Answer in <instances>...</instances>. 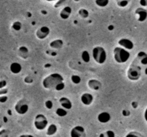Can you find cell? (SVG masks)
<instances>
[{
	"label": "cell",
	"mask_w": 147,
	"mask_h": 137,
	"mask_svg": "<svg viewBox=\"0 0 147 137\" xmlns=\"http://www.w3.org/2000/svg\"><path fill=\"white\" fill-rule=\"evenodd\" d=\"M64 82V78L58 73H53L43 79L42 86L46 89H55L57 85Z\"/></svg>",
	"instance_id": "6da1fadb"
},
{
	"label": "cell",
	"mask_w": 147,
	"mask_h": 137,
	"mask_svg": "<svg viewBox=\"0 0 147 137\" xmlns=\"http://www.w3.org/2000/svg\"><path fill=\"white\" fill-rule=\"evenodd\" d=\"M131 54L129 50L121 47H117L113 49V58L119 64H124L129 61Z\"/></svg>",
	"instance_id": "7a4b0ae2"
},
{
	"label": "cell",
	"mask_w": 147,
	"mask_h": 137,
	"mask_svg": "<svg viewBox=\"0 0 147 137\" xmlns=\"http://www.w3.org/2000/svg\"><path fill=\"white\" fill-rule=\"evenodd\" d=\"M92 56L97 64H103L107 59V53L103 47L98 46L92 50Z\"/></svg>",
	"instance_id": "3957f363"
},
{
	"label": "cell",
	"mask_w": 147,
	"mask_h": 137,
	"mask_svg": "<svg viewBox=\"0 0 147 137\" xmlns=\"http://www.w3.org/2000/svg\"><path fill=\"white\" fill-rule=\"evenodd\" d=\"M142 75V68L135 64H132L127 71V77L131 81H137Z\"/></svg>",
	"instance_id": "277c9868"
},
{
	"label": "cell",
	"mask_w": 147,
	"mask_h": 137,
	"mask_svg": "<svg viewBox=\"0 0 147 137\" xmlns=\"http://www.w3.org/2000/svg\"><path fill=\"white\" fill-rule=\"evenodd\" d=\"M34 127L39 131H42L48 126V120L42 114H39L34 118Z\"/></svg>",
	"instance_id": "5b68a950"
},
{
	"label": "cell",
	"mask_w": 147,
	"mask_h": 137,
	"mask_svg": "<svg viewBox=\"0 0 147 137\" xmlns=\"http://www.w3.org/2000/svg\"><path fill=\"white\" fill-rule=\"evenodd\" d=\"M14 110L19 115H24L29 111V105L24 99H21L14 106Z\"/></svg>",
	"instance_id": "8992f818"
},
{
	"label": "cell",
	"mask_w": 147,
	"mask_h": 137,
	"mask_svg": "<svg viewBox=\"0 0 147 137\" xmlns=\"http://www.w3.org/2000/svg\"><path fill=\"white\" fill-rule=\"evenodd\" d=\"M70 137H86V130L82 126H76L70 131Z\"/></svg>",
	"instance_id": "52a82bcc"
},
{
	"label": "cell",
	"mask_w": 147,
	"mask_h": 137,
	"mask_svg": "<svg viewBox=\"0 0 147 137\" xmlns=\"http://www.w3.org/2000/svg\"><path fill=\"white\" fill-rule=\"evenodd\" d=\"M50 29L48 27H46V26H42L40 28H39L36 31V37H37V39L40 40H43L45 38H47L48 37V35L50 34Z\"/></svg>",
	"instance_id": "ba28073f"
},
{
	"label": "cell",
	"mask_w": 147,
	"mask_h": 137,
	"mask_svg": "<svg viewBox=\"0 0 147 137\" xmlns=\"http://www.w3.org/2000/svg\"><path fill=\"white\" fill-rule=\"evenodd\" d=\"M118 44H119V46L127 50H132L134 47V44L133 41L126 38L120 39L118 41Z\"/></svg>",
	"instance_id": "9c48e42d"
},
{
	"label": "cell",
	"mask_w": 147,
	"mask_h": 137,
	"mask_svg": "<svg viewBox=\"0 0 147 137\" xmlns=\"http://www.w3.org/2000/svg\"><path fill=\"white\" fill-rule=\"evenodd\" d=\"M135 14L136 16V19L139 22H143V21H146L147 19V11L142 7L136 9L135 11Z\"/></svg>",
	"instance_id": "30bf717a"
},
{
	"label": "cell",
	"mask_w": 147,
	"mask_h": 137,
	"mask_svg": "<svg viewBox=\"0 0 147 137\" xmlns=\"http://www.w3.org/2000/svg\"><path fill=\"white\" fill-rule=\"evenodd\" d=\"M94 97L90 93H84L80 96V101L85 106H90L93 103Z\"/></svg>",
	"instance_id": "8fae6325"
},
{
	"label": "cell",
	"mask_w": 147,
	"mask_h": 137,
	"mask_svg": "<svg viewBox=\"0 0 147 137\" xmlns=\"http://www.w3.org/2000/svg\"><path fill=\"white\" fill-rule=\"evenodd\" d=\"M111 119V114L107 111H103L98 115V121L102 124H106V123L109 122Z\"/></svg>",
	"instance_id": "7c38bea8"
},
{
	"label": "cell",
	"mask_w": 147,
	"mask_h": 137,
	"mask_svg": "<svg viewBox=\"0 0 147 137\" xmlns=\"http://www.w3.org/2000/svg\"><path fill=\"white\" fill-rule=\"evenodd\" d=\"M59 103H60V105H61V106L63 108H65L67 110H70L72 108V107H73V104H72L71 101L65 96L61 97L59 99Z\"/></svg>",
	"instance_id": "4fadbf2b"
},
{
	"label": "cell",
	"mask_w": 147,
	"mask_h": 137,
	"mask_svg": "<svg viewBox=\"0 0 147 137\" xmlns=\"http://www.w3.org/2000/svg\"><path fill=\"white\" fill-rule=\"evenodd\" d=\"M88 86L93 91H98L101 87V83L97 79H90L88 81Z\"/></svg>",
	"instance_id": "5bb4252c"
},
{
	"label": "cell",
	"mask_w": 147,
	"mask_h": 137,
	"mask_svg": "<svg viewBox=\"0 0 147 137\" xmlns=\"http://www.w3.org/2000/svg\"><path fill=\"white\" fill-rule=\"evenodd\" d=\"M72 13V9L70 7H68V6H66L63 9L61 10L60 13V18L63 19H67L69 17H70Z\"/></svg>",
	"instance_id": "9a60e30c"
},
{
	"label": "cell",
	"mask_w": 147,
	"mask_h": 137,
	"mask_svg": "<svg viewBox=\"0 0 147 137\" xmlns=\"http://www.w3.org/2000/svg\"><path fill=\"white\" fill-rule=\"evenodd\" d=\"M22 65L17 62L11 63L9 67V70L12 74H18L21 72L22 71Z\"/></svg>",
	"instance_id": "2e32d148"
},
{
	"label": "cell",
	"mask_w": 147,
	"mask_h": 137,
	"mask_svg": "<svg viewBox=\"0 0 147 137\" xmlns=\"http://www.w3.org/2000/svg\"><path fill=\"white\" fill-rule=\"evenodd\" d=\"M137 59L141 64L143 65H147V54L144 51H139L137 54Z\"/></svg>",
	"instance_id": "e0dca14e"
},
{
	"label": "cell",
	"mask_w": 147,
	"mask_h": 137,
	"mask_svg": "<svg viewBox=\"0 0 147 137\" xmlns=\"http://www.w3.org/2000/svg\"><path fill=\"white\" fill-rule=\"evenodd\" d=\"M57 131V127L55 124H52L47 126V131H46V134L47 136H53L56 134Z\"/></svg>",
	"instance_id": "ac0fdd59"
},
{
	"label": "cell",
	"mask_w": 147,
	"mask_h": 137,
	"mask_svg": "<svg viewBox=\"0 0 147 137\" xmlns=\"http://www.w3.org/2000/svg\"><path fill=\"white\" fill-rule=\"evenodd\" d=\"M19 54L21 57V58L22 59H27L28 57L29 54V49H27V47L22 46V47H20L19 48Z\"/></svg>",
	"instance_id": "d6986e66"
},
{
	"label": "cell",
	"mask_w": 147,
	"mask_h": 137,
	"mask_svg": "<svg viewBox=\"0 0 147 137\" xmlns=\"http://www.w3.org/2000/svg\"><path fill=\"white\" fill-rule=\"evenodd\" d=\"M63 46V41L61 39H55L50 43V47L53 49H60Z\"/></svg>",
	"instance_id": "ffe728a7"
},
{
	"label": "cell",
	"mask_w": 147,
	"mask_h": 137,
	"mask_svg": "<svg viewBox=\"0 0 147 137\" xmlns=\"http://www.w3.org/2000/svg\"><path fill=\"white\" fill-rule=\"evenodd\" d=\"M80 57H81V59L83 61V62L88 63L90 61V54H89V52L87 50H84V51H82L81 54H80Z\"/></svg>",
	"instance_id": "44dd1931"
},
{
	"label": "cell",
	"mask_w": 147,
	"mask_h": 137,
	"mask_svg": "<svg viewBox=\"0 0 147 137\" xmlns=\"http://www.w3.org/2000/svg\"><path fill=\"white\" fill-rule=\"evenodd\" d=\"M55 113H56V114H57V115L60 117H64L67 114V109L63 108V107L57 108L55 111Z\"/></svg>",
	"instance_id": "7402d4cb"
},
{
	"label": "cell",
	"mask_w": 147,
	"mask_h": 137,
	"mask_svg": "<svg viewBox=\"0 0 147 137\" xmlns=\"http://www.w3.org/2000/svg\"><path fill=\"white\" fill-rule=\"evenodd\" d=\"M96 4L99 7H106L109 4V0H95Z\"/></svg>",
	"instance_id": "603a6c76"
},
{
	"label": "cell",
	"mask_w": 147,
	"mask_h": 137,
	"mask_svg": "<svg viewBox=\"0 0 147 137\" xmlns=\"http://www.w3.org/2000/svg\"><path fill=\"white\" fill-rule=\"evenodd\" d=\"M78 14L83 19H86L87 17H88L89 16V12L88 10H86V9H80L78 11Z\"/></svg>",
	"instance_id": "cb8c5ba5"
},
{
	"label": "cell",
	"mask_w": 147,
	"mask_h": 137,
	"mask_svg": "<svg viewBox=\"0 0 147 137\" xmlns=\"http://www.w3.org/2000/svg\"><path fill=\"white\" fill-rule=\"evenodd\" d=\"M71 81L74 84H79L81 82V78L78 75H72Z\"/></svg>",
	"instance_id": "d4e9b609"
},
{
	"label": "cell",
	"mask_w": 147,
	"mask_h": 137,
	"mask_svg": "<svg viewBox=\"0 0 147 137\" xmlns=\"http://www.w3.org/2000/svg\"><path fill=\"white\" fill-rule=\"evenodd\" d=\"M22 24L20 21H15V22L13 23V24L11 25V28L13 29L15 31H20L22 29Z\"/></svg>",
	"instance_id": "484cf974"
},
{
	"label": "cell",
	"mask_w": 147,
	"mask_h": 137,
	"mask_svg": "<svg viewBox=\"0 0 147 137\" xmlns=\"http://www.w3.org/2000/svg\"><path fill=\"white\" fill-rule=\"evenodd\" d=\"M45 106L46 108L47 109H52L53 107V103L51 100H47V101H45Z\"/></svg>",
	"instance_id": "4316f807"
},
{
	"label": "cell",
	"mask_w": 147,
	"mask_h": 137,
	"mask_svg": "<svg viewBox=\"0 0 147 137\" xmlns=\"http://www.w3.org/2000/svg\"><path fill=\"white\" fill-rule=\"evenodd\" d=\"M105 136L106 137H116L115 135V133L113 132L111 130H109V131H106V132L105 133Z\"/></svg>",
	"instance_id": "83f0119b"
},
{
	"label": "cell",
	"mask_w": 147,
	"mask_h": 137,
	"mask_svg": "<svg viewBox=\"0 0 147 137\" xmlns=\"http://www.w3.org/2000/svg\"><path fill=\"white\" fill-rule=\"evenodd\" d=\"M65 87V83L64 82H62V83H60V84H59V85L57 86V87H56L55 89V90H56V91H62V90L64 89Z\"/></svg>",
	"instance_id": "f1b7e54d"
},
{
	"label": "cell",
	"mask_w": 147,
	"mask_h": 137,
	"mask_svg": "<svg viewBox=\"0 0 147 137\" xmlns=\"http://www.w3.org/2000/svg\"><path fill=\"white\" fill-rule=\"evenodd\" d=\"M33 78H32L31 76H26L25 78H24V81L25 83H27V84H32V83L33 82Z\"/></svg>",
	"instance_id": "f546056e"
},
{
	"label": "cell",
	"mask_w": 147,
	"mask_h": 137,
	"mask_svg": "<svg viewBox=\"0 0 147 137\" xmlns=\"http://www.w3.org/2000/svg\"><path fill=\"white\" fill-rule=\"evenodd\" d=\"M125 137H140V136H139L136 133L131 132V133H129V134H128Z\"/></svg>",
	"instance_id": "4dcf8cb0"
},
{
	"label": "cell",
	"mask_w": 147,
	"mask_h": 137,
	"mask_svg": "<svg viewBox=\"0 0 147 137\" xmlns=\"http://www.w3.org/2000/svg\"><path fill=\"white\" fill-rule=\"evenodd\" d=\"M7 100H8V97H7V96L1 95V96H0V102L4 103V102H6Z\"/></svg>",
	"instance_id": "1f68e13d"
},
{
	"label": "cell",
	"mask_w": 147,
	"mask_h": 137,
	"mask_svg": "<svg viewBox=\"0 0 147 137\" xmlns=\"http://www.w3.org/2000/svg\"><path fill=\"white\" fill-rule=\"evenodd\" d=\"M7 86V81H5V80H1V81H0V88H3L4 86Z\"/></svg>",
	"instance_id": "d6a6232c"
},
{
	"label": "cell",
	"mask_w": 147,
	"mask_h": 137,
	"mask_svg": "<svg viewBox=\"0 0 147 137\" xmlns=\"http://www.w3.org/2000/svg\"><path fill=\"white\" fill-rule=\"evenodd\" d=\"M122 114H123V116H128L130 115V111L127 109H124L122 111Z\"/></svg>",
	"instance_id": "836d02e7"
},
{
	"label": "cell",
	"mask_w": 147,
	"mask_h": 137,
	"mask_svg": "<svg viewBox=\"0 0 147 137\" xmlns=\"http://www.w3.org/2000/svg\"><path fill=\"white\" fill-rule=\"evenodd\" d=\"M63 2H65V0H59L58 2L55 4V7H59L63 5Z\"/></svg>",
	"instance_id": "e575fe53"
},
{
	"label": "cell",
	"mask_w": 147,
	"mask_h": 137,
	"mask_svg": "<svg viewBox=\"0 0 147 137\" xmlns=\"http://www.w3.org/2000/svg\"><path fill=\"white\" fill-rule=\"evenodd\" d=\"M131 106H132V107H133L134 108H137V106H138V103L136 102V101H134V102H132Z\"/></svg>",
	"instance_id": "d590c367"
},
{
	"label": "cell",
	"mask_w": 147,
	"mask_h": 137,
	"mask_svg": "<svg viewBox=\"0 0 147 137\" xmlns=\"http://www.w3.org/2000/svg\"><path fill=\"white\" fill-rule=\"evenodd\" d=\"M19 137H34V136L31 135V134H22V135L20 136Z\"/></svg>",
	"instance_id": "8d00e7d4"
},
{
	"label": "cell",
	"mask_w": 147,
	"mask_h": 137,
	"mask_svg": "<svg viewBox=\"0 0 147 137\" xmlns=\"http://www.w3.org/2000/svg\"><path fill=\"white\" fill-rule=\"evenodd\" d=\"M7 89L3 90V88H1V91H0V95H3L4 94H7Z\"/></svg>",
	"instance_id": "74e56055"
},
{
	"label": "cell",
	"mask_w": 147,
	"mask_h": 137,
	"mask_svg": "<svg viewBox=\"0 0 147 137\" xmlns=\"http://www.w3.org/2000/svg\"><path fill=\"white\" fill-rule=\"evenodd\" d=\"M144 119L147 122V108H146V110H145L144 111Z\"/></svg>",
	"instance_id": "f35d334b"
},
{
	"label": "cell",
	"mask_w": 147,
	"mask_h": 137,
	"mask_svg": "<svg viewBox=\"0 0 147 137\" xmlns=\"http://www.w3.org/2000/svg\"><path fill=\"white\" fill-rule=\"evenodd\" d=\"M99 137H106L105 136V133H101V134H100Z\"/></svg>",
	"instance_id": "ab89813d"
},
{
	"label": "cell",
	"mask_w": 147,
	"mask_h": 137,
	"mask_svg": "<svg viewBox=\"0 0 147 137\" xmlns=\"http://www.w3.org/2000/svg\"><path fill=\"white\" fill-rule=\"evenodd\" d=\"M7 113H8L9 115H11V110L9 109L8 111H7Z\"/></svg>",
	"instance_id": "60d3db41"
},
{
	"label": "cell",
	"mask_w": 147,
	"mask_h": 137,
	"mask_svg": "<svg viewBox=\"0 0 147 137\" xmlns=\"http://www.w3.org/2000/svg\"><path fill=\"white\" fill-rule=\"evenodd\" d=\"M4 122H7V117H4Z\"/></svg>",
	"instance_id": "b9f144b4"
},
{
	"label": "cell",
	"mask_w": 147,
	"mask_h": 137,
	"mask_svg": "<svg viewBox=\"0 0 147 137\" xmlns=\"http://www.w3.org/2000/svg\"><path fill=\"white\" fill-rule=\"evenodd\" d=\"M116 3L117 2H119V1H125V0H116Z\"/></svg>",
	"instance_id": "7bdbcfd3"
},
{
	"label": "cell",
	"mask_w": 147,
	"mask_h": 137,
	"mask_svg": "<svg viewBox=\"0 0 147 137\" xmlns=\"http://www.w3.org/2000/svg\"><path fill=\"white\" fill-rule=\"evenodd\" d=\"M47 1H56V0H46Z\"/></svg>",
	"instance_id": "ee69618b"
},
{
	"label": "cell",
	"mask_w": 147,
	"mask_h": 137,
	"mask_svg": "<svg viewBox=\"0 0 147 137\" xmlns=\"http://www.w3.org/2000/svg\"><path fill=\"white\" fill-rule=\"evenodd\" d=\"M145 74L147 75V68H146V69H145Z\"/></svg>",
	"instance_id": "f6af8a7d"
},
{
	"label": "cell",
	"mask_w": 147,
	"mask_h": 137,
	"mask_svg": "<svg viewBox=\"0 0 147 137\" xmlns=\"http://www.w3.org/2000/svg\"><path fill=\"white\" fill-rule=\"evenodd\" d=\"M74 1H78L79 0H74Z\"/></svg>",
	"instance_id": "bcb514c9"
}]
</instances>
